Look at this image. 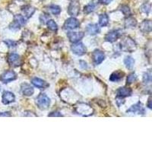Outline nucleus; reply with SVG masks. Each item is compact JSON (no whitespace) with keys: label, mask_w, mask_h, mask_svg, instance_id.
<instances>
[{"label":"nucleus","mask_w":152,"mask_h":152,"mask_svg":"<svg viewBox=\"0 0 152 152\" xmlns=\"http://www.w3.org/2000/svg\"><path fill=\"white\" fill-rule=\"evenodd\" d=\"M77 108H80V109H82V110H78L77 111L78 114H81L82 116H88L89 115L92 113V109L87 104H79L78 107H76Z\"/></svg>","instance_id":"nucleus-14"},{"label":"nucleus","mask_w":152,"mask_h":152,"mask_svg":"<svg viewBox=\"0 0 152 152\" xmlns=\"http://www.w3.org/2000/svg\"><path fill=\"white\" fill-rule=\"evenodd\" d=\"M142 11L143 12H145V13H146V14H148L149 12H150L151 11V5L150 4H145V5H143L142 6Z\"/></svg>","instance_id":"nucleus-31"},{"label":"nucleus","mask_w":152,"mask_h":152,"mask_svg":"<svg viewBox=\"0 0 152 152\" xmlns=\"http://www.w3.org/2000/svg\"><path fill=\"white\" fill-rule=\"evenodd\" d=\"M98 2L103 5H108L112 2V0H98Z\"/></svg>","instance_id":"nucleus-33"},{"label":"nucleus","mask_w":152,"mask_h":152,"mask_svg":"<svg viewBox=\"0 0 152 152\" xmlns=\"http://www.w3.org/2000/svg\"><path fill=\"white\" fill-rule=\"evenodd\" d=\"M92 58H93V62L94 65L100 64L105 59V55L102 51L99 50H96L92 54Z\"/></svg>","instance_id":"nucleus-10"},{"label":"nucleus","mask_w":152,"mask_h":152,"mask_svg":"<svg viewBox=\"0 0 152 152\" xmlns=\"http://www.w3.org/2000/svg\"><path fill=\"white\" fill-rule=\"evenodd\" d=\"M21 92L25 96H31V95H33L34 90L33 87H31L28 84L24 83L21 85Z\"/></svg>","instance_id":"nucleus-18"},{"label":"nucleus","mask_w":152,"mask_h":152,"mask_svg":"<svg viewBox=\"0 0 152 152\" xmlns=\"http://www.w3.org/2000/svg\"><path fill=\"white\" fill-rule=\"evenodd\" d=\"M31 83L33 84L36 88H40V89H46L50 86L47 82L39 78H34L31 80Z\"/></svg>","instance_id":"nucleus-13"},{"label":"nucleus","mask_w":152,"mask_h":152,"mask_svg":"<svg viewBox=\"0 0 152 152\" xmlns=\"http://www.w3.org/2000/svg\"><path fill=\"white\" fill-rule=\"evenodd\" d=\"M25 19L24 17H23L21 15H17L15 16L14 21H12V24H10V29L12 30H18L21 28V26L25 24Z\"/></svg>","instance_id":"nucleus-4"},{"label":"nucleus","mask_w":152,"mask_h":152,"mask_svg":"<svg viewBox=\"0 0 152 152\" xmlns=\"http://www.w3.org/2000/svg\"><path fill=\"white\" fill-rule=\"evenodd\" d=\"M11 115L9 113V112L0 113V116H10Z\"/></svg>","instance_id":"nucleus-35"},{"label":"nucleus","mask_w":152,"mask_h":152,"mask_svg":"<svg viewBox=\"0 0 152 152\" xmlns=\"http://www.w3.org/2000/svg\"><path fill=\"white\" fill-rule=\"evenodd\" d=\"M127 113H138V114H144L145 113V109L142 107L141 103H138V104L133 105L129 109L127 110Z\"/></svg>","instance_id":"nucleus-16"},{"label":"nucleus","mask_w":152,"mask_h":152,"mask_svg":"<svg viewBox=\"0 0 152 152\" xmlns=\"http://www.w3.org/2000/svg\"><path fill=\"white\" fill-rule=\"evenodd\" d=\"M96 7H97V5H95L94 3L88 4V5H87L84 8V12H85V14H90V13H91V12H93L95 10Z\"/></svg>","instance_id":"nucleus-26"},{"label":"nucleus","mask_w":152,"mask_h":152,"mask_svg":"<svg viewBox=\"0 0 152 152\" xmlns=\"http://www.w3.org/2000/svg\"><path fill=\"white\" fill-rule=\"evenodd\" d=\"M137 80V75L135 73H131L130 75H129V76L127 77V85H130V84L133 83L134 81H135Z\"/></svg>","instance_id":"nucleus-29"},{"label":"nucleus","mask_w":152,"mask_h":152,"mask_svg":"<svg viewBox=\"0 0 152 152\" xmlns=\"http://www.w3.org/2000/svg\"><path fill=\"white\" fill-rule=\"evenodd\" d=\"M4 43H5L9 47H15L16 46V44H17V42L14 41V40H5Z\"/></svg>","instance_id":"nucleus-32"},{"label":"nucleus","mask_w":152,"mask_h":152,"mask_svg":"<svg viewBox=\"0 0 152 152\" xmlns=\"http://www.w3.org/2000/svg\"><path fill=\"white\" fill-rule=\"evenodd\" d=\"M122 33H123L122 30H113L106 35L105 40L107 42L113 43V42L116 41L118 38L122 36Z\"/></svg>","instance_id":"nucleus-6"},{"label":"nucleus","mask_w":152,"mask_h":152,"mask_svg":"<svg viewBox=\"0 0 152 152\" xmlns=\"http://www.w3.org/2000/svg\"><path fill=\"white\" fill-rule=\"evenodd\" d=\"M8 62L12 67H18L21 64V59L18 54L11 53L8 56Z\"/></svg>","instance_id":"nucleus-9"},{"label":"nucleus","mask_w":152,"mask_h":152,"mask_svg":"<svg viewBox=\"0 0 152 152\" xmlns=\"http://www.w3.org/2000/svg\"><path fill=\"white\" fill-rule=\"evenodd\" d=\"M120 47L123 50L125 51H128V52H132L133 50H135L136 45L134 40H132L131 38L126 37L123 41L120 43Z\"/></svg>","instance_id":"nucleus-2"},{"label":"nucleus","mask_w":152,"mask_h":152,"mask_svg":"<svg viewBox=\"0 0 152 152\" xmlns=\"http://www.w3.org/2000/svg\"><path fill=\"white\" fill-rule=\"evenodd\" d=\"M109 23V17L107 14H101L99 17V24L100 27H106Z\"/></svg>","instance_id":"nucleus-23"},{"label":"nucleus","mask_w":152,"mask_h":152,"mask_svg":"<svg viewBox=\"0 0 152 152\" xmlns=\"http://www.w3.org/2000/svg\"><path fill=\"white\" fill-rule=\"evenodd\" d=\"M80 26V22L75 18H69L64 24V28L67 30H73L78 28Z\"/></svg>","instance_id":"nucleus-8"},{"label":"nucleus","mask_w":152,"mask_h":152,"mask_svg":"<svg viewBox=\"0 0 152 152\" xmlns=\"http://www.w3.org/2000/svg\"><path fill=\"white\" fill-rule=\"evenodd\" d=\"M80 12V5L78 1L73 0L68 8V13L71 16H78Z\"/></svg>","instance_id":"nucleus-5"},{"label":"nucleus","mask_w":152,"mask_h":152,"mask_svg":"<svg viewBox=\"0 0 152 152\" xmlns=\"http://www.w3.org/2000/svg\"><path fill=\"white\" fill-rule=\"evenodd\" d=\"M140 30L144 33H150L152 30L151 21L150 20H145L140 24Z\"/></svg>","instance_id":"nucleus-17"},{"label":"nucleus","mask_w":152,"mask_h":152,"mask_svg":"<svg viewBox=\"0 0 152 152\" xmlns=\"http://www.w3.org/2000/svg\"><path fill=\"white\" fill-rule=\"evenodd\" d=\"M124 75L125 73L121 71L114 72L113 73L111 74L110 77V80L111 81H113V82H115V81L116 82V81H119L121 79H123V76Z\"/></svg>","instance_id":"nucleus-21"},{"label":"nucleus","mask_w":152,"mask_h":152,"mask_svg":"<svg viewBox=\"0 0 152 152\" xmlns=\"http://www.w3.org/2000/svg\"><path fill=\"white\" fill-rule=\"evenodd\" d=\"M49 9H50V12L52 13L54 15H58L60 14L61 12V9L59 6L56 5H51L49 6Z\"/></svg>","instance_id":"nucleus-25"},{"label":"nucleus","mask_w":152,"mask_h":152,"mask_svg":"<svg viewBox=\"0 0 152 152\" xmlns=\"http://www.w3.org/2000/svg\"><path fill=\"white\" fill-rule=\"evenodd\" d=\"M71 50L77 56H82L85 53H86V47H85L83 43L81 42H76L73 43V44L71 47Z\"/></svg>","instance_id":"nucleus-3"},{"label":"nucleus","mask_w":152,"mask_h":152,"mask_svg":"<svg viewBox=\"0 0 152 152\" xmlns=\"http://www.w3.org/2000/svg\"><path fill=\"white\" fill-rule=\"evenodd\" d=\"M84 35L85 34H84L83 32H69V33H67L68 38L72 43L78 42L83 38Z\"/></svg>","instance_id":"nucleus-11"},{"label":"nucleus","mask_w":152,"mask_h":152,"mask_svg":"<svg viewBox=\"0 0 152 152\" xmlns=\"http://www.w3.org/2000/svg\"><path fill=\"white\" fill-rule=\"evenodd\" d=\"M120 10L123 12V14L126 16H130L131 15V11H130L129 7L128 5H122L121 8H120Z\"/></svg>","instance_id":"nucleus-30"},{"label":"nucleus","mask_w":152,"mask_h":152,"mask_svg":"<svg viewBox=\"0 0 152 152\" xmlns=\"http://www.w3.org/2000/svg\"><path fill=\"white\" fill-rule=\"evenodd\" d=\"M124 63L127 69H132L133 66H134L135 61H134L133 58H132L131 56H126V59H124Z\"/></svg>","instance_id":"nucleus-24"},{"label":"nucleus","mask_w":152,"mask_h":152,"mask_svg":"<svg viewBox=\"0 0 152 152\" xmlns=\"http://www.w3.org/2000/svg\"><path fill=\"white\" fill-rule=\"evenodd\" d=\"M100 28L96 24H90L87 27V32L90 35H96L100 32Z\"/></svg>","instance_id":"nucleus-19"},{"label":"nucleus","mask_w":152,"mask_h":152,"mask_svg":"<svg viewBox=\"0 0 152 152\" xmlns=\"http://www.w3.org/2000/svg\"><path fill=\"white\" fill-rule=\"evenodd\" d=\"M117 93L118 97H126L131 96L132 94V91L131 88H127V87H123V88H119L116 91Z\"/></svg>","instance_id":"nucleus-15"},{"label":"nucleus","mask_w":152,"mask_h":152,"mask_svg":"<svg viewBox=\"0 0 152 152\" xmlns=\"http://www.w3.org/2000/svg\"><path fill=\"white\" fill-rule=\"evenodd\" d=\"M137 21L136 19L132 17H129L125 21V27L126 28H134L136 27Z\"/></svg>","instance_id":"nucleus-22"},{"label":"nucleus","mask_w":152,"mask_h":152,"mask_svg":"<svg viewBox=\"0 0 152 152\" xmlns=\"http://www.w3.org/2000/svg\"><path fill=\"white\" fill-rule=\"evenodd\" d=\"M151 70H149L148 72H147L146 73H145L144 74V76H143V81L144 83L145 84H150L151 82Z\"/></svg>","instance_id":"nucleus-27"},{"label":"nucleus","mask_w":152,"mask_h":152,"mask_svg":"<svg viewBox=\"0 0 152 152\" xmlns=\"http://www.w3.org/2000/svg\"><path fill=\"white\" fill-rule=\"evenodd\" d=\"M35 10H36L35 8L32 7L31 5H25L22 8V12L26 18H29L33 15V14L35 12Z\"/></svg>","instance_id":"nucleus-20"},{"label":"nucleus","mask_w":152,"mask_h":152,"mask_svg":"<svg viewBox=\"0 0 152 152\" xmlns=\"http://www.w3.org/2000/svg\"><path fill=\"white\" fill-rule=\"evenodd\" d=\"M36 104L40 110H46L50 104V99L44 94H40L36 98Z\"/></svg>","instance_id":"nucleus-1"},{"label":"nucleus","mask_w":152,"mask_h":152,"mask_svg":"<svg viewBox=\"0 0 152 152\" xmlns=\"http://www.w3.org/2000/svg\"><path fill=\"white\" fill-rule=\"evenodd\" d=\"M57 113L58 112H53L52 113L49 115V116H62V114Z\"/></svg>","instance_id":"nucleus-34"},{"label":"nucleus","mask_w":152,"mask_h":152,"mask_svg":"<svg viewBox=\"0 0 152 152\" xmlns=\"http://www.w3.org/2000/svg\"><path fill=\"white\" fill-rule=\"evenodd\" d=\"M148 108H150V109H151L152 108V106H151V98H149L148 99Z\"/></svg>","instance_id":"nucleus-36"},{"label":"nucleus","mask_w":152,"mask_h":152,"mask_svg":"<svg viewBox=\"0 0 152 152\" xmlns=\"http://www.w3.org/2000/svg\"><path fill=\"white\" fill-rule=\"evenodd\" d=\"M15 100V97L13 93L10 91H5L2 94V101L4 104H9L11 103L14 102Z\"/></svg>","instance_id":"nucleus-12"},{"label":"nucleus","mask_w":152,"mask_h":152,"mask_svg":"<svg viewBox=\"0 0 152 152\" xmlns=\"http://www.w3.org/2000/svg\"><path fill=\"white\" fill-rule=\"evenodd\" d=\"M47 27L49 29H50L53 31H56L58 30V26H57L56 23L53 20H48L47 21Z\"/></svg>","instance_id":"nucleus-28"},{"label":"nucleus","mask_w":152,"mask_h":152,"mask_svg":"<svg viewBox=\"0 0 152 152\" xmlns=\"http://www.w3.org/2000/svg\"><path fill=\"white\" fill-rule=\"evenodd\" d=\"M16 78H17V75L14 71H6L1 75L0 80L3 83H9L15 80Z\"/></svg>","instance_id":"nucleus-7"}]
</instances>
